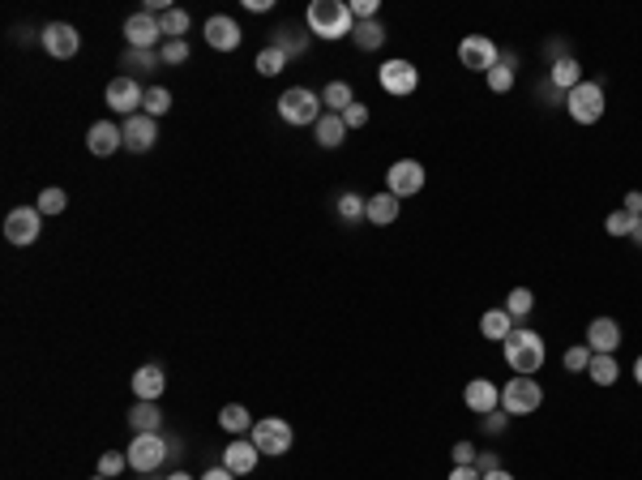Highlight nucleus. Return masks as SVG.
Wrapping results in <instances>:
<instances>
[{
  "label": "nucleus",
  "instance_id": "1",
  "mask_svg": "<svg viewBox=\"0 0 642 480\" xmlns=\"http://www.w3.org/2000/svg\"><path fill=\"white\" fill-rule=\"evenodd\" d=\"M505 352V365L514 369L518 378H531V373H540L544 369V339H540V330H527V326H514L502 343Z\"/></svg>",
  "mask_w": 642,
  "mask_h": 480
},
{
  "label": "nucleus",
  "instance_id": "2",
  "mask_svg": "<svg viewBox=\"0 0 642 480\" xmlns=\"http://www.w3.org/2000/svg\"><path fill=\"white\" fill-rule=\"evenodd\" d=\"M305 26H308V35H317V39H347L351 26H356V17H351L347 0H313L305 14Z\"/></svg>",
  "mask_w": 642,
  "mask_h": 480
},
{
  "label": "nucleus",
  "instance_id": "3",
  "mask_svg": "<svg viewBox=\"0 0 642 480\" xmlns=\"http://www.w3.org/2000/svg\"><path fill=\"white\" fill-rule=\"evenodd\" d=\"M279 116L287 120V125L295 129H313L326 116V108H321V95L317 90H308V86H292V90H283L279 95Z\"/></svg>",
  "mask_w": 642,
  "mask_h": 480
},
{
  "label": "nucleus",
  "instance_id": "4",
  "mask_svg": "<svg viewBox=\"0 0 642 480\" xmlns=\"http://www.w3.org/2000/svg\"><path fill=\"white\" fill-rule=\"evenodd\" d=\"M604 108H608V99H604L600 82H578L570 95H565V112H570L578 125H600Z\"/></svg>",
  "mask_w": 642,
  "mask_h": 480
},
{
  "label": "nucleus",
  "instance_id": "5",
  "mask_svg": "<svg viewBox=\"0 0 642 480\" xmlns=\"http://www.w3.org/2000/svg\"><path fill=\"white\" fill-rule=\"evenodd\" d=\"M540 403H544V386L535 378H510L502 386V412H510V416H531V412H540Z\"/></svg>",
  "mask_w": 642,
  "mask_h": 480
},
{
  "label": "nucleus",
  "instance_id": "6",
  "mask_svg": "<svg viewBox=\"0 0 642 480\" xmlns=\"http://www.w3.org/2000/svg\"><path fill=\"white\" fill-rule=\"evenodd\" d=\"M163 459H171V442H163V433H133V442H129L133 472H154V467H163Z\"/></svg>",
  "mask_w": 642,
  "mask_h": 480
},
{
  "label": "nucleus",
  "instance_id": "7",
  "mask_svg": "<svg viewBox=\"0 0 642 480\" xmlns=\"http://www.w3.org/2000/svg\"><path fill=\"white\" fill-rule=\"evenodd\" d=\"M103 99H108V108H112V112H120V116L129 120V116H138V112H141V103H146V90H141L138 78L120 73V78H112V82H108Z\"/></svg>",
  "mask_w": 642,
  "mask_h": 480
},
{
  "label": "nucleus",
  "instance_id": "8",
  "mask_svg": "<svg viewBox=\"0 0 642 480\" xmlns=\"http://www.w3.org/2000/svg\"><path fill=\"white\" fill-rule=\"evenodd\" d=\"M39 227H43L39 206H14V211L5 214V240L17 245V249L35 245V240H39Z\"/></svg>",
  "mask_w": 642,
  "mask_h": 480
},
{
  "label": "nucleus",
  "instance_id": "9",
  "mask_svg": "<svg viewBox=\"0 0 642 480\" xmlns=\"http://www.w3.org/2000/svg\"><path fill=\"white\" fill-rule=\"evenodd\" d=\"M419 189H424V163L419 159H399V163H390V172H386V193H394V198H416Z\"/></svg>",
  "mask_w": 642,
  "mask_h": 480
},
{
  "label": "nucleus",
  "instance_id": "10",
  "mask_svg": "<svg viewBox=\"0 0 642 480\" xmlns=\"http://www.w3.org/2000/svg\"><path fill=\"white\" fill-rule=\"evenodd\" d=\"M292 424L287 421H274V416H265V421H257L253 424V446H257V451L262 454H270V459H274V454H287L292 451Z\"/></svg>",
  "mask_w": 642,
  "mask_h": 480
},
{
  "label": "nucleus",
  "instance_id": "11",
  "mask_svg": "<svg viewBox=\"0 0 642 480\" xmlns=\"http://www.w3.org/2000/svg\"><path fill=\"white\" fill-rule=\"evenodd\" d=\"M125 39H129V47H146V52H159L168 43L163 39V22L154 14H146V9L125 17Z\"/></svg>",
  "mask_w": 642,
  "mask_h": 480
},
{
  "label": "nucleus",
  "instance_id": "12",
  "mask_svg": "<svg viewBox=\"0 0 642 480\" xmlns=\"http://www.w3.org/2000/svg\"><path fill=\"white\" fill-rule=\"evenodd\" d=\"M378 82L386 95H394V99H407L411 90L419 86V69L411 65V60H386L378 69Z\"/></svg>",
  "mask_w": 642,
  "mask_h": 480
},
{
  "label": "nucleus",
  "instance_id": "13",
  "mask_svg": "<svg viewBox=\"0 0 642 480\" xmlns=\"http://www.w3.org/2000/svg\"><path fill=\"white\" fill-rule=\"evenodd\" d=\"M459 60H462V69L489 73L502 57H497V43H492L489 35H467V39L459 43Z\"/></svg>",
  "mask_w": 642,
  "mask_h": 480
},
{
  "label": "nucleus",
  "instance_id": "14",
  "mask_svg": "<svg viewBox=\"0 0 642 480\" xmlns=\"http://www.w3.org/2000/svg\"><path fill=\"white\" fill-rule=\"evenodd\" d=\"M39 43H43V52H47L52 60H73V57H78V47H82L78 26H69V22H52V26H43Z\"/></svg>",
  "mask_w": 642,
  "mask_h": 480
},
{
  "label": "nucleus",
  "instance_id": "15",
  "mask_svg": "<svg viewBox=\"0 0 642 480\" xmlns=\"http://www.w3.org/2000/svg\"><path fill=\"white\" fill-rule=\"evenodd\" d=\"M120 133H125V151H129V155H146V151L154 146V138H159V120L146 116V112H138V116H129L125 125H120Z\"/></svg>",
  "mask_w": 642,
  "mask_h": 480
},
{
  "label": "nucleus",
  "instance_id": "16",
  "mask_svg": "<svg viewBox=\"0 0 642 480\" xmlns=\"http://www.w3.org/2000/svg\"><path fill=\"white\" fill-rule=\"evenodd\" d=\"M86 151L98 155V159L125 151V133H120V125H116V120H95V125L86 129Z\"/></svg>",
  "mask_w": 642,
  "mask_h": 480
},
{
  "label": "nucleus",
  "instance_id": "17",
  "mask_svg": "<svg viewBox=\"0 0 642 480\" xmlns=\"http://www.w3.org/2000/svg\"><path fill=\"white\" fill-rule=\"evenodd\" d=\"M202 35H206V43L214 47V52H236L240 43H244V30L232 22L227 14H214L206 17V26H202Z\"/></svg>",
  "mask_w": 642,
  "mask_h": 480
},
{
  "label": "nucleus",
  "instance_id": "18",
  "mask_svg": "<svg viewBox=\"0 0 642 480\" xmlns=\"http://www.w3.org/2000/svg\"><path fill=\"white\" fill-rule=\"evenodd\" d=\"M462 403H467L475 416H489V412L502 408V386H492L489 378H471L467 391H462Z\"/></svg>",
  "mask_w": 642,
  "mask_h": 480
},
{
  "label": "nucleus",
  "instance_id": "19",
  "mask_svg": "<svg viewBox=\"0 0 642 480\" xmlns=\"http://www.w3.org/2000/svg\"><path fill=\"white\" fill-rule=\"evenodd\" d=\"M586 348L595 356H613L621 348V326L613 318H595V322L586 326Z\"/></svg>",
  "mask_w": 642,
  "mask_h": 480
},
{
  "label": "nucleus",
  "instance_id": "20",
  "mask_svg": "<svg viewBox=\"0 0 642 480\" xmlns=\"http://www.w3.org/2000/svg\"><path fill=\"white\" fill-rule=\"evenodd\" d=\"M163 391H168V373H163V365H141L138 373H133V395H138L141 403L163 399Z\"/></svg>",
  "mask_w": 642,
  "mask_h": 480
},
{
  "label": "nucleus",
  "instance_id": "21",
  "mask_svg": "<svg viewBox=\"0 0 642 480\" xmlns=\"http://www.w3.org/2000/svg\"><path fill=\"white\" fill-rule=\"evenodd\" d=\"M262 451L253 446V438H232V446L223 451V467L227 472H236V476H249L253 467H257Z\"/></svg>",
  "mask_w": 642,
  "mask_h": 480
},
{
  "label": "nucleus",
  "instance_id": "22",
  "mask_svg": "<svg viewBox=\"0 0 642 480\" xmlns=\"http://www.w3.org/2000/svg\"><path fill=\"white\" fill-rule=\"evenodd\" d=\"M347 133H351V129L343 125V116H335V112H326L317 125H313V138H317L321 151H338V146L347 141Z\"/></svg>",
  "mask_w": 642,
  "mask_h": 480
},
{
  "label": "nucleus",
  "instance_id": "23",
  "mask_svg": "<svg viewBox=\"0 0 642 480\" xmlns=\"http://www.w3.org/2000/svg\"><path fill=\"white\" fill-rule=\"evenodd\" d=\"M129 429L133 433H163V412H159V403H133L129 408Z\"/></svg>",
  "mask_w": 642,
  "mask_h": 480
},
{
  "label": "nucleus",
  "instance_id": "24",
  "mask_svg": "<svg viewBox=\"0 0 642 480\" xmlns=\"http://www.w3.org/2000/svg\"><path fill=\"white\" fill-rule=\"evenodd\" d=\"M399 214H403V202L394 198V193H373V198H368V224L390 227Z\"/></svg>",
  "mask_w": 642,
  "mask_h": 480
},
{
  "label": "nucleus",
  "instance_id": "25",
  "mask_svg": "<svg viewBox=\"0 0 642 480\" xmlns=\"http://www.w3.org/2000/svg\"><path fill=\"white\" fill-rule=\"evenodd\" d=\"M514 65H518V57H514V52H505V57L497 60L489 73H484V78H489L492 95H510V90H514Z\"/></svg>",
  "mask_w": 642,
  "mask_h": 480
},
{
  "label": "nucleus",
  "instance_id": "26",
  "mask_svg": "<svg viewBox=\"0 0 642 480\" xmlns=\"http://www.w3.org/2000/svg\"><path fill=\"white\" fill-rule=\"evenodd\" d=\"M548 82L557 86L561 95H570L574 86L583 82V65H578V60H574V57H565V60H557V65H553V69H548Z\"/></svg>",
  "mask_w": 642,
  "mask_h": 480
},
{
  "label": "nucleus",
  "instance_id": "27",
  "mask_svg": "<svg viewBox=\"0 0 642 480\" xmlns=\"http://www.w3.org/2000/svg\"><path fill=\"white\" fill-rule=\"evenodd\" d=\"M219 424H223V433H232V438H240V433H253V416L244 403H227L223 412H219Z\"/></svg>",
  "mask_w": 642,
  "mask_h": 480
},
{
  "label": "nucleus",
  "instance_id": "28",
  "mask_svg": "<svg viewBox=\"0 0 642 480\" xmlns=\"http://www.w3.org/2000/svg\"><path fill=\"white\" fill-rule=\"evenodd\" d=\"M351 43H356L360 52H378L381 43H386V26H381L378 17H373V22H356V26H351Z\"/></svg>",
  "mask_w": 642,
  "mask_h": 480
},
{
  "label": "nucleus",
  "instance_id": "29",
  "mask_svg": "<svg viewBox=\"0 0 642 480\" xmlns=\"http://www.w3.org/2000/svg\"><path fill=\"white\" fill-rule=\"evenodd\" d=\"M510 330H514V318H510L505 309H489L484 318H480V335H484V339H492V343H505V335H510Z\"/></svg>",
  "mask_w": 642,
  "mask_h": 480
},
{
  "label": "nucleus",
  "instance_id": "30",
  "mask_svg": "<svg viewBox=\"0 0 642 480\" xmlns=\"http://www.w3.org/2000/svg\"><path fill=\"white\" fill-rule=\"evenodd\" d=\"M351 103H356V90H351L347 82H330L326 90H321V108H326V112L343 116V112L351 108Z\"/></svg>",
  "mask_w": 642,
  "mask_h": 480
},
{
  "label": "nucleus",
  "instance_id": "31",
  "mask_svg": "<svg viewBox=\"0 0 642 480\" xmlns=\"http://www.w3.org/2000/svg\"><path fill=\"white\" fill-rule=\"evenodd\" d=\"M308 39H313V35H300V30H292V26H279L270 43H274L283 57L292 60V57H305V52H308Z\"/></svg>",
  "mask_w": 642,
  "mask_h": 480
},
{
  "label": "nucleus",
  "instance_id": "32",
  "mask_svg": "<svg viewBox=\"0 0 642 480\" xmlns=\"http://www.w3.org/2000/svg\"><path fill=\"white\" fill-rule=\"evenodd\" d=\"M335 211L343 224H360V219H368V198H360L356 189H347V193H338Z\"/></svg>",
  "mask_w": 642,
  "mask_h": 480
},
{
  "label": "nucleus",
  "instance_id": "33",
  "mask_svg": "<svg viewBox=\"0 0 642 480\" xmlns=\"http://www.w3.org/2000/svg\"><path fill=\"white\" fill-rule=\"evenodd\" d=\"M120 65L129 69V78H138V73H154V69H159V65H163V57H159V52H146V47H129Z\"/></svg>",
  "mask_w": 642,
  "mask_h": 480
},
{
  "label": "nucleus",
  "instance_id": "34",
  "mask_svg": "<svg viewBox=\"0 0 642 480\" xmlns=\"http://www.w3.org/2000/svg\"><path fill=\"white\" fill-rule=\"evenodd\" d=\"M586 378L595 381V386H613L621 378V365H616V356H591V365H586Z\"/></svg>",
  "mask_w": 642,
  "mask_h": 480
},
{
  "label": "nucleus",
  "instance_id": "35",
  "mask_svg": "<svg viewBox=\"0 0 642 480\" xmlns=\"http://www.w3.org/2000/svg\"><path fill=\"white\" fill-rule=\"evenodd\" d=\"M253 69L262 73V78H279V73L287 69V57H283L274 43H265L262 52H257V60H253Z\"/></svg>",
  "mask_w": 642,
  "mask_h": 480
},
{
  "label": "nucleus",
  "instance_id": "36",
  "mask_svg": "<svg viewBox=\"0 0 642 480\" xmlns=\"http://www.w3.org/2000/svg\"><path fill=\"white\" fill-rule=\"evenodd\" d=\"M531 309H535V292H531V287H514V292L505 297V313H510L514 322H527Z\"/></svg>",
  "mask_w": 642,
  "mask_h": 480
},
{
  "label": "nucleus",
  "instance_id": "37",
  "mask_svg": "<svg viewBox=\"0 0 642 480\" xmlns=\"http://www.w3.org/2000/svg\"><path fill=\"white\" fill-rule=\"evenodd\" d=\"M141 112L154 116V120H159V116H168L171 112V90H168V86H150V90H146V103H141Z\"/></svg>",
  "mask_w": 642,
  "mask_h": 480
},
{
  "label": "nucleus",
  "instance_id": "38",
  "mask_svg": "<svg viewBox=\"0 0 642 480\" xmlns=\"http://www.w3.org/2000/svg\"><path fill=\"white\" fill-rule=\"evenodd\" d=\"M35 206H39V214H65V206H69V193H65V189H43Z\"/></svg>",
  "mask_w": 642,
  "mask_h": 480
},
{
  "label": "nucleus",
  "instance_id": "39",
  "mask_svg": "<svg viewBox=\"0 0 642 480\" xmlns=\"http://www.w3.org/2000/svg\"><path fill=\"white\" fill-rule=\"evenodd\" d=\"M591 348L586 343H574V348H565V356H561V365L570 369V373H586V365H591Z\"/></svg>",
  "mask_w": 642,
  "mask_h": 480
},
{
  "label": "nucleus",
  "instance_id": "40",
  "mask_svg": "<svg viewBox=\"0 0 642 480\" xmlns=\"http://www.w3.org/2000/svg\"><path fill=\"white\" fill-rule=\"evenodd\" d=\"M159 22H163V39H184V30H189V14L184 9H168Z\"/></svg>",
  "mask_w": 642,
  "mask_h": 480
},
{
  "label": "nucleus",
  "instance_id": "41",
  "mask_svg": "<svg viewBox=\"0 0 642 480\" xmlns=\"http://www.w3.org/2000/svg\"><path fill=\"white\" fill-rule=\"evenodd\" d=\"M634 224H638V219H634L629 211H613L608 219H604V232H608V236H629Z\"/></svg>",
  "mask_w": 642,
  "mask_h": 480
},
{
  "label": "nucleus",
  "instance_id": "42",
  "mask_svg": "<svg viewBox=\"0 0 642 480\" xmlns=\"http://www.w3.org/2000/svg\"><path fill=\"white\" fill-rule=\"evenodd\" d=\"M129 467V454H120V451H108L103 459H98V476H108V480H116L120 472Z\"/></svg>",
  "mask_w": 642,
  "mask_h": 480
},
{
  "label": "nucleus",
  "instance_id": "43",
  "mask_svg": "<svg viewBox=\"0 0 642 480\" xmlns=\"http://www.w3.org/2000/svg\"><path fill=\"white\" fill-rule=\"evenodd\" d=\"M159 57H163V65H184V60H189V43H184V39H168L163 47H159Z\"/></svg>",
  "mask_w": 642,
  "mask_h": 480
},
{
  "label": "nucleus",
  "instance_id": "44",
  "mask_svg": "<svg viewBox=\"0 0 642 480\" xmlns=\"http://www.w3.org/2000/svg\"><path fill=\"white\" fill-rule=\"evenodd\" d=\"M505 424H510V412H489V416H480V429L489 433V438H497V433H505Z\"/></svg>",
  "mask_w": 642,
  "mask_h": 480
},
{
  "label": "nucleus",
  "instance_id": "45",
  "mask_svg": "<svg viewBox=\"0 0 642 480\" xmlns=\"http://www.w3.org/2000/svg\"><path fill=\"white\" fill-rule=\"evenodd\" d=\"M343 125H347V129H364V125H368V108H364V103H351L347 112H343Z\"/></svg>",
  "mask_w": 642,
  "mask_h": 480
},
{
  "label": "nucleus",
  "instance_id": "46",
  "mask_svg": "<svg viewBox=\"0 0 642 480\" xmlns=\"http://www.w3.org/2000/svg\"><path fill=\"white\" fill-rule=\"evenodd\" d=\"M475 454H480V451H475L471 442H454V467H471Z\"/></svg>",
  "mask_w": 642,
  "mask_h": 480
},
{
  "label": "nucleus",
  "instance_id": "47",
  "mask_svg": "<svg viewBox=\"0 0 642 480\" xmlns=\"http://www.w3.org/2000/svg\"><path fill=\"white\" fill-rule=\"evenodd\" d=\"M475 467H480V476H489V472L502 467V459H497V451H480L475 454Z\"/></svg>",
  "mask_w": 642,
  "mask_h": 480
},
{
  "label": "nucleus",
  "instance_id": "48",
  "mask_svg": "<svg viewBox=\"0 0 642 480\" xmlns=\"http://www.w3.org/2000/svg\"><path fill=\"white\" fill-rule=\"evenodd\" d=\"M535 99H548V108H553V103H565V95L553 82H544V86H535Z\"/></svg>",
  "mask_w": 642,
  "mask_h": 480
},
{
  "label": "nucleus",
  "instance_id": "49",
  "mask_svg": "<svg viewBox=\"0 0 642 480\" xmlns=\"http://www.w3.org/2000/svg\"><path fill=\"white\" fill-rule=\"evenodd\" d=\"M621 211H629L634 219H642V193L634 189V193H626V202H621Z\"/></svg>",
  "mask_w": 642,
  "mask_h": 480
},
{
  "label": "nucleus",
  "instance_id": "50",
  "mask_svg": "<svg viewBox=\"0 0 642 480\" xmlns=\"http://www.w3.org/2000/svg\"><path fill=\"white\" fill-rule=\"evenodd\" d=\"M450 480H484V476H480V467H454V472H450Z\"/></svg>",
  "mask_w": 642,
  "mask_h": 480
},
{
  "label": "nucleus",
  "instance_id": "51",
  "mask_svg": "<svg viewBox=\"0 0 642 480\" xmlns=\"http://www.w3.org/2000/svg\"><path fill=\"white\" fill-rule=\"evenodd\" d=\"M202 480H236V472H227V467L219 464V467H210V472H202Z\"/></svg>",
  "mask_w": 642,
  "mask_h": 480
},
{
  "label": "nucleus",
  "instance_id": "52",
  "mask_svg": "<svg viewBox=\"0 0 642 480\" xmlns=\"http://www.w3.org/2000/svg\"><path fill=\"white\" fill-rule=\"evenodd\" d=\"M270 5H274V0H244V9H253V14H265Z\"/></svg>",
  "mask_w": 642,
  "mask_h": 480
},
{
  "label": "nucleus",
  "instance_id": "53",
  "mask_svg": "<svg viewBox=\"0 0 642 480\" xmlns=\"http://www.w3.org/2000/svg\"><path fill=\"white\" fill-rule=\"evenodd\" d=\"M484 480H514V476H510L505 467H497V472H489V476H484Z\"/></svg>",
  "mask_w": 642,
  "mask_h": 480
},
{
  "label": "nucleus",
  "instance_id": "54",
  "mask_svg": "<svg viewBox=\"0 0 642 480\" xmlns=\"http://www.w3.org/2000/svg\"><path fill=\"white\" fill-rule=\"evenodd\" d=\"M629 240H634V245H638V249H642V219H638V224H634V232H629Z\"/></svg>",
  "mask_w": 642,
  "mask_h": 480
},
{
  "label": "nucleus",
  "instance_id": "55",
  "mask_svg": "<svg viewBox=\"0 0 642 480\" xmlns=\"http://www.w3.org/2000/svg\"><path fill=\"white\" fill-rule=\"evenodd\" d=\"M634 378H638V386H642V356L634 360Z\"/></svg>",
  "mask_w": 642,
  "mask_h": 480
},
{
  "label": "nucleus",
  "instance_id": "56",
  "mask_svg": "<svg viewBox=\"0 0 642 480\" xmlns=\"http://www.w3.org/2000/svg\"><path fill=\"white\" fill-rule=\"evenodd\" d=\"M168 480H193V476H189V472H171Z\"/></svg>",
  "mask_w": 642,
  "mask_h": 480
},
{
  "label": "nucleus",
  "instance_id": "57",
  "mask_svg": "<svg viewBox=\"0 0 642 480\" xmlns=\"http://www.w3.org/2000/svg\"><path fill=\"white\" fill-rule=\"evenodd\" d=\"M90 480H108V476H90Z\"/></svg>",
  "mask_w": 642,
  "mask_h": 480
}]
</instances>
